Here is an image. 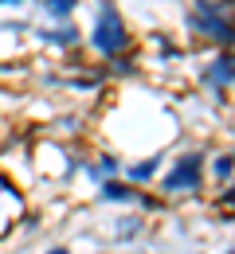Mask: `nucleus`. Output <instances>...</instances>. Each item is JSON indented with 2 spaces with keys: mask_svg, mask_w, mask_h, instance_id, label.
<instances>
[{
  "mask_svg": "<svg viewBox=\"0 0 235 254\" xmlns=\"http://www.w3.org/2000/svg\"><path fill=\"white\" fill-rule=\"evenodd\" d=\"M75 4H78V0H47L43 8H47V16H55V20H67L71 12H75Z\"/></svg>",
  "mask_w": 235,
  "mask_h": 254,
  "instance_id": "1a4fd4ad",
  "label": "nucleus"
},
{
  "mask_svg": "<svg viewBox=\"0 0 235 254\" xmlns=\"http://www.w3.org/2000/svg\"><path fill=\"white\" fill-rule=\"evenodd\" d=\"M208 82L216 86V90H224L228 94V86H232V55H228V47L212 59V70H208Z\"/></svg>",
  "mask_w": 235,
  "mask_h": 254,
  "instance_id": "20e7f679",
  "label": "nucleus"
},
{
  "mask_svg": "<svg viewBox=\"0 0 235 254\" xmlns=\"http://www.w3.org/2000/svg\"><path fill=\"white\" fill-rule=\"evenodd\" d=\"M130 43H134V35H130L126 16L118 12L114 0H102L98 12H94V24H90V47L98 55H106V59H118Z\"/></svg>",
  "mask_w": 235,
  "mask_h": 254,
  "instance_id": "f257e3e1",
  "label": "nucleus"
},
{
  "mask_svg": "<svg viewBox=\"0 0 235 254\" xmlns=\"http://www.w3.org/2000/svg\"><path fill=\"white\" fill-rule=\"evenodd\" d=\"M212 176L224 180V184L232 180V153H216V157H212Z\"/></svg>",
  "mask_w": 235,
  "mask_h": 254,
  "instance_id": "6e6552de",
  "label": "nucleus"
},
{
  "mask_svg": "<svg viewBox=\"0 0 235 254\" xmlns=\"http://www.w3.org/2000/svg\"><path fill=\"white\" fill-rule=\"evenodd\" d=\"M157 168H161V160H157V157H149V160H141V164H130V168H126V176H130L134 184H141V180H149V176H153Z\"/></svg>",
  "mask_w": 235,
  "mask_h": 254,
  "instance_id": "0eeeda50",
  "label": "nucleus"
},
{
  "mask_svg": "<svg viewBox=\"0 0 235 254\" xmlns=\"http://www.w3.org/2000/svg\"><path fill=\"white\" fill-rule=\"evenodd\" d=\"M188 28H196V32H204L208 39H216V43L228 47V39H232L228 4H220V0H196L192 12H188Z\"/></svg>",
  "mask_w": 235,
  "mask_h": 254,
  "instance_id": "f03ea898",
  "label": "nucleus"
},
{
  "mask_svg": "<svg viewBox=\"0 0 235 254\" xmlns=\"http://www.w3.org/2000/svg\"><path fill=\"white\" fill-rule=\"evenodd\" d=\"M47 254H71V251H67V247H51Z\"/></svg>",
  "mask_w": 235,
  "mask_h": 254,
  "instance_id": "9d476101",
  "label": "nucleus"
},
{
  "mask_svg": "<svg viewBox=\"0 0 235 254\" xmlns=\"http://www.w3.org/2000/svg\"><path fill=\"white\" fill-rule=\"evenodd\" d=\"M102 199H114V203H134L137 191L126 188V184H118V180H106V184H102Z\"/></svg>",
  "mask_w": 235,
  "mask_h": 254,
  "instance_id": "423d86ee",
  "label": "nucleus"
},
{
  "mask_svg": "<svg viewBox=\"0 0 235 254\" xmlns=\"http://www.w3.org/2000/svg\"><path fill=\"white\" fill-rule=\"evenodd\" d=\"M204 184V153L200 149H188V153H180L176 164H172V172L165 176V195H176V191H200Z\"/></svg>",
  "mask_w": 235,
  "mask_h": 254,
  "instance_id": "7ed1b4c3",
  "label": "nucleus"
},
{
  "mask_svg": "<svg viewBox=\"0 0 235 254\" xmlns=\"http://www.w3.org/2000/svg\"><path fill=\"white\" fill-rule=\"evenodd\" d=\"M39 39H47V43H55V47H75L78 43V32L71 28V24H63V28H51V32H35Z\"/></svg>",
  "mask_w": 235,
  "mask_h": 254,
  "instance_id": "39448f33",
  "label": "nucleus"
}]
</instances>
